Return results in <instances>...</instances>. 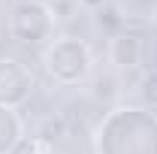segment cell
Masks as SVG:
<instances>
[{
  "label": "cell",
  "instance_id": "6da1fadb",
  "mask_svg": "<svg viewBox=\"0 0 157 154\" xmlns=\"http://www.w3.org/2000/svg\"><path fill=\"white\" fill-rule=\"evenodd\" d=\"M142 58V39L133 33H121L112 39V60L121 67H136Z\"/></svg>",
  "mask_w": 157,
  "mask_h": 154
},
{
  "label": "cell",
  "instance_id": "7a4b0ae2",
  "mask_svg": "<svg viewBox=\"0 0 157 154\" xmlns=\"http://www.w3.org/2000/svg\"><path fill=\"white\" fill-rule=\"evenodd\" d=\"M142 94H145V100H148L151 106H157V73L145 79V85H142Z\"/></svg>",
  "mask_w": 157,
  "mask_h": 154
}]
</instances>
